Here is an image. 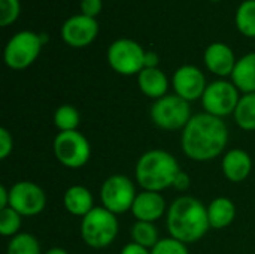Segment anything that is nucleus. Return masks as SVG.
<instances>
[{
  "instance_id": "f257e3e1",
  "label": "nucleus",
  "mask_w": 255,
  "mask_h": 254,
  "mask_svg": "<svg viewBox=\"0 0 255 254\" xmlns=\"http://www.w3.org/2000/svg\"><path fill=\"white\" fill-rule=\"evenodd\" d=\"M229 141V130L223 118L208 112L196 114L182 130L181 144L187 157L209 162L218 157Z\"/></svg>"
},
{
  "instance_id": "f03ea898",
  "label": "nucleus",
  "mask_w": 255,
  "mask_h": 254,
  "mask_svg": "<svg viewBox=\"0 0 255 254\" xmlns=\"http://www.w3.org/2000/svg\"><path fill=\"white\" fill-rule=\"evenodd\" d=\"M166 223L172 238L184 244L197 243L211 228L208 208L193 196H179L175 199L167 210Z\"/></svg>"
},
{
  "instance_id": "7ed1b4c3",
  "label": "nucleus",
  "mask_w": 255,
  "mask_h": 254,
  "mask_svg": "<svg viewBox=\"0 0 255 254\" xmlns=\"http://www.w3.org/2000/svg\"><path fill=\"white\" fill-rule=\"evenodd\" d=\"M181 172L178 160L164 150H149L136 163L134 175L139 186L146 192H161L173 187L176 175Z\"/></svg>"
},
{
  "instance_id": "20e7f679",
  "label": "nucleus",
  "mask_w": 255,
  "mask_h": 254,
  "mask_svg": "<svg viewBox=\"0 0 255 254\" xmlns=\"http://www.w3.org/2000/svg\"><path fill=\"white\" fill-rule=\"evenodd\" d=\"M81 235L87 246L105 249L111 246L118 235V219L105 207H94L81 223Z\"/></svg>"
},
{
  "instance_id": "39448f33",
  "label": "nucleus",
  "mask_w": 255,
  "mask_h": 254,
  "mask_svg": "<svg viewBox=\"0 0 255 254\" xmlns=\"http://www.w3.org/2000/svg\"><path fill=\"white\" fill-rule=\"evenodd\" d=\"M43 40L39 33L22 30L13 34L4 46V63L13 70H22L31 66L40 54Z\"/></svg>"
},
{
  "instance_id": "423d86ee",
  "label": "nucleus",
  "mask_w": 255,
  "mask_h": 254,
  "mask_svg": "<svg viewBox=\"0 0 255 254\" xmlns=\"http://www.w3.org/2000/svg\"><path fill=\"white\" fill-rule=\"evenodd\" d=\"M149 115L152 123L164 130H184L193 117L190 102L178 94H166L164 97L157 99L151 106Z\"/></svg>"
},
{
  "instance_id": "0eeeda50",
  "label": "nucleus",
  "mask_w": 255,
  "mask_h": 254,
  "mask_svg": "<svg viewBox=\"0 0 255 254\" xmlns=\"http://www.w3.org/2000/svg\"><path fill=\"white\" fill-rule=\"evenodd\" d=\"M145 49L131 39H117L108 48L109 66L120 75H139L145 69Z\"/></svg>"
},
{
  "instance_id": "6e6552de",
  "label": "nucleus",
  "mask_w": 255,
  "mask_h": 254,
  "mask_svg": "<svg viewBox=\"0 0 255 254\" xmlns=\"http://www.w3.org/2000/svg\"><path fill=\"white\" fill-rule=\"evenodd\" d=\"M54 154L63 166L78 169L90 160L91 147L88 139L78 130L60 132L54 139Z\"/></svg>"
},
{
  "instance_id": "1a4fd4ad",
  "label": "nucleus",
  "mask_w": 255,
  "mask_h": 254,
  "mask_svg": "<svg viewBox=\"0 0 255 254\" xmlns=\"http://www.w3.org/2000/svg\"><path fill=\"white\" fill-rule=\"evenodd\" d=\"M136 189L133 181L126 175H112L109 177L100 189V201L102 205L117 214L127 213L131 210L136 199Z\"/></svg>"
},
{
  "instance_id": "9d476101",
  "label": "nucleus",
  "mask_w": 255,
  "mask_h": 254,
  "mask_svg": "<svg viewBox=\"0 0 255 254\" xmlns=\"http://www.w3.org/2000/svg\"><path fill=\"white\" fill-rule=\"evenodd\" d=\"M239 99V90L233 82L218 79L206 87L202 96V105L205 112L223 118L226 115L235 114Z\"/></svg>"
},
{
  "instance_id": "9b49d317",
  "label": "nucleus",
  "mask_w": 255,
  "mask_h": 254,
  "mask_svg": "<svg viewBox=\"0 0 255 254\" xmlns=\"http://www.w3.org/2000/svg\"><path fill=\"white\" fill-rule=\"evenodd\" d=\"M46 205L45 192L31 181H18L9 189V207L22 217H33Z\"/></svg>"
},
{
  "instance_id": "f8f14e48",
  "label": "nucleus",
  "mask_w": 255,
  "mask_h": 254,
  "mask_svg": "<svg viewBox=\"0 0 255 254\" xmlns=\"http://www.w3.org/2000/svg\"><path fill=\"white\" fill-rule=\"evenodd\" d=\"M99 34V24L96 18L78 13L67 18L61 27L63 40L72 48H84L94 42Z\"/></svg>"
},
{
  "instance_id": "ddd939ff",
  "label": "nucleus",
  "mask_w": 255,
  "mask_h": 254,
  "mask_svg": "<svg viewBox=\"0 0 255 254\" xmlns=\"http://www.w3.org/2000/svg\"><path fill=\"white\" fill-rule=\"evenodd\" d=\"M172 84L175 94L187 102H194L200 99L208 87L203 72L193 64H184L173 73Z\"/></svg>"
},
{
  "instance_id": "4468645a",
  "label": "nucleus",
  "mask_w": 255,
  "mask_h": 254,
  "mask_svg": "<svg viewBox=\"0 0 255 254\" xmlns=\"http://www.w3.org/2000/svg\"><path fill=\"white\" fill-rule=\"evenodd\" d=\"M203 60L209 72L218 76H229V75L232 76L233 69L238 63L233 49L223 42L211 43L205 51Z\"/></svg>"
},
{
  "instance_id": "2eb2a0df",
  "label": "nucleus",
  "mask_w": 255,
  "mask_h": 254,
  "mask_svg": "<svg viewBox=\"0 0 255 254\" xmlns=\"http://www.w3.org/2000/svg\"><path fill=\"white\" fill-rule=\"evenodd\" d=\"M131 213L137 222H148L154 223L166 213V202L164 198L157 192H146L143 190L134 199L131 207Z\"/></svg>"
},
{
  "instance_id": "dca6fc26",
  "label": "nucleus",
  "mask_w": 255,
  "mask_h": 254,
  "mask_svg": "<svg viewBox=\"0 0 255 254\" xmlns=\"http://www.w3.org/2000/svg\"><path fill=\"white\" fill-rule=\"evenodd\" d=\"M224 177L232 183H242L245 181L253 169L251 156L239 148L230 150L224 154L221 162Z\"/></svg>"
},
{
  "instance_id": "f3484780",
  "label": "nucleus",
  "mask_w": 255,
  "mask_h": 254,
  "mask_svg": "<svg viewBox=\"0 0 255 254\" xmlns=\"http://www.w3.org/2000/svg\"><path fill=\"white\" fill-rule=\"evenodd\" d=\"M137 85L145 96L157 100L166 96L167 88H169V79L161 69L145 67L137 75Z\"/></svg>"
},
{
  "instance_id": "a211bd4d",
  "label": "nucleus",
  "mask_w": 255,
  "mask_h": 254,
  "mask_svg": "<svg viewBox=\"0 0 255 254\" xmlns=\"http://www.w3.org/2000/svg\"><path fill=\"white\" fill-rule=\"evenodd\" d=\"M64 208L78 217H85L94 208V199L91 192L84 186H72L66 190L63 198Z\"/></svg>"
},
{
  "instance_id": "6ab92c4d",
  "label": "nucleus",
  "mask_w": 255,
  "mask_h": 254,
  "mask_svg": "<svg viewBox=\"0 0 255 254\" xmlns=\"http://www.w3.org/2000/svg\"><path fill=\"white\" fill-rule=\"evenodd\" d=\"M232 82L244 94L255 93V52L241 57L233 69Z\"/></svg>"
},
{
  "instance_id": "aec40b11",
  "label": "nucleus",
  "mask_w": 255,
  "mask_h": 254,
  "mask_svg": "<svg viewBox=\"0 0 255 254\" xmlns=\"http://www.w3.org/2000/svg\"><path fill=\"white\" fill-rule=\"evenodd\" d=\"M236 217V207L229 198H217L208 207L209 225L214 229H224L233 223Z\"/></svg>"
},
{
  "instance_id": "412c9836",
  "label": "nucleus",
  "mask_w": 255,
  "mask_h": 254,
  "mask_svg": "<svg viewBox=\"0 0 255 254\" xmlns=\"http://www.w3.org/2000/svg\"><path fill=\"white\" fill-rule=\"evenodd\" d=\"M235 121L244 130H255V93L244 94L235 109Z\"/></svg>"
},
{
  "instance_id": "4be33fe9",
  "label": "nucleus",
  "mask_w": 255,
  "mask_h": 254,
  "mask_svg": "<svg viewBox=\"0 0 255 254\" xmlns=\"http://www.w3.org/2000/svg\"><path fill=\"white\" fill-rule=\"evenodd\" d=\"M236 27L247 36L255 37V0H245L236 10Z\"/></svg>"
},
{
  "instance_id": "5701e85b",
  "label": "nucleus",
  "mask_w": 255,
  "mask_h": 254,
  "mask_svg": "<svg viewBox=\"0 0 255 254\" xmlns=\"http://www.w3.org/2000/svg\"><path fill=\"white\" fill-rule=\"evenodd\" d=\"M81 121L79 112L72 105H61L54 112V124L60 132H73Z\"/></svg>"
},
{
  "instance_id": "b1692460",
  "label": "nucleus",
  "mask_w": 255,
  "mask_h": 254,
  "mask_svg": "<svg viewBox=\"0 0 255 254\" xmlns=\"http://www.w3.org/2000/svg\"><path fill=\"white\" fill-rule=\"evenodd\" d=\"M131 238H133V243L145 249H154L155 244L160 241L157 228L148 222H136L131 228Z\"/></svg>"
},
{
  "instance_id": "393cba45",
  "label": "nucleus",
  "mask_w": 255,
  "mask_h": 254,
  "mask_svg": "<svg viewBox=\"0 0 255 254\" xmlns=\"http://www.w3.org/2000/svg\"><path fill=\"white\" fill-rule=\"evenodd\" d=\"M6 254H40V246L31 234H18L9 241Z\"/></svg>"
},
{
  "instance_id": "a878e982",
  "label": "nucleus",
  "mask_w": 255,
  "mask_h": 254,
  "mask_svg": "<svg viewBox=\"0 0 255 254\" xmlns=\"http://www.w3.org/2000/svg\"><path fill=\"white\" fill-rule=\"evenodd\" d=\"M21 214L10 207L0 210V234L3 237H15L21 228Z\"/></svg>"
},
{
  "instance_id": "bb28decb",
  "label": "nucleus",
  "mask_w": 255,
  "mask_h": 254,
  "mask_svg": "<svg viewBox=\"0 0 255 254\" xmlns=\"http://www.w3.org/2000/svg\"><path fill=\"white\" fill-rule=\"evenodd\" d=\"M151 254H188V249L187 244L170 237L160 240L155 247L151 249Z\"/></svg>"
},
{
  "instance_id": "cd10ccee",
  "label": "nucleus",
  "mask_w": 255,
  "mask_h": 254,
  "mask_svg": "<svg viewBox=\"0 0 255 254\" xmlns=\"http://www.w3.org/2000/svg\"><path fill=\"white\" fill-rule=\"evenodd\" d=\"M19 0H0V25L6 27L19 16Z\"/></svg>"
},
{
  "instance_id": "c85d7f7f",
  "label": "nucleus",
  "mask_w": 255,
  "mask_h": 254,
  "mask_svg": "<svg viewBox=\"0 0 255 254\" xmlns=\"http://www.w3.org/2000/svg\"><path fill=\"white\" fill-rule=\"evenodd\" d=\"M12 148H13L12 135L9 133L7 129L1 127V129H0V159L4 160V159L12 153Z\"/></svg>"
},
{
  "instance_id": "c756f323",
  "label": "nucleus",
  "mask_w": 255,
  "mask_h": 254,
  "mask_svg": "<svg viewBox=\"0 0 255 254\" xmlns=\"http://www.w3.org/2000/svg\"><path fill=\"white\" fill-rule=\"evenodd\" d=\"M103 7L102 0H81V13L90 18H96Z\"/></svg>"
},
{
  "instance_id": "7c9ffc66",
  "label": "nucleus",
  "mask_w": 255,
  "mask_h": 254,
  "mask_svg": "<svg viewBox=\"0 0 255 254\" xmlns=\"http://www.w3.org/2000/svg\"><path fill=\"white\" fill-rule=\"evenodd\" d=\"M190 186H191V180H190L188 174L184 172V171H181V172L176 175V178H175L173 187H175L176 190H179V192H185V190L190 189Z\"/></svg>"
},
{
  "instance_id": "2f4dec72",
  "label": "nucleus",
  "mask_w": 255,
  "mask_h": 254,
  "mask_svg": "<svg viewBox=\"0 0 255 254\" xmlns=\"http://www.w3.org/2000/svg\"><path fill=\"white\" fill-rule=\"evenodd\" d=\"M120 254H151V252H149L148 249H145V247L136 244V243H130V244H127V246L121 250V253Z\"/></svg>"
},
{
  "instance_id": "473e14b6",
  "label": "nucleus",
  "mask_w": 255,
  "mask_h": 254,
  "mask_svg": "<svg viewBox=\"0 0 255 254\" xmlns=\"http://www.w3.org/2000/svg\"><path fill=\"white\" fill-rule=\"evenodd\" d=\"M145 67H158V55L154 51H146L145 52Z\"/></svg>"
},
{
  "instance_id": "72a5a7b5",
  "label": "nucleus",
  "mask_w": 255,
  "mask_h": 254,
  "mask_svg": "<svg viewBox=\"0 0 255 254\" xmlns=\"http://www.w3.org/2000/svg\"><path fill=\"white\" fill-rule=\"evenodd\" d=\"M9 207V190L4 186H0V210Z\"/></svg>"
},
{
  "instance_id": "f704fd0d",
  "label": "nucleus",
  "mask_w": 255,
  "mask_h": 254,
  "mask_svg": "<svg viewBox=\"0 0 255 254\" xmlns=\"http://www.w3.org/2000/svg\"><path fill=\"white\" fill-rule=\"evenodd\" d=\"M45 254H69L64 249H60V247H54L51 250H48Z\"/></svg>"
},
{
  "instance_id": "c9c22d12",
  "label": "nucleus",
  "mask_w": 255,
  "mask_h": 254,
  "mask_svg": "<svg viewBox=\"0 0 255 254\" xmlns=\"http://www.w3.org/2000/svg\"><path fill=\"white\" fill-rule=\"evenodd\" d=\"M209 1H221V0H209Z\"/></svg>"
}]
</instances>
